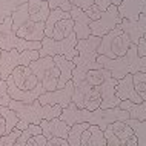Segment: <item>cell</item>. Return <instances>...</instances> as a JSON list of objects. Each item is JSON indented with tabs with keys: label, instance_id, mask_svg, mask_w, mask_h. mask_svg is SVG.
Wrapping results in <instances>:
<instances>
[{
	"label": "cell",
	"instance_id": "6da1fadb",
	"mask_svg": "<svg viewBox=\"0 0 146 146\" xmlns=\"http://www.w3.org/2000/svg\"><path fill=\"white\" fill-rule=\"evenodd\" d=\"M60 118L63 121H66L69 126L76 123H89L94 126H98L102 131H105L106 126L114 123L117 120H128L129 114L128 111H123L120 106L111 109H102L98 108L96 111H88V109H78L76 105L71 102L66 108L62 109Z\"/></svg>",
	"mask_w": 146,
	"mask_h": 146
},
{
	"label": "cell",
	"instance_id": "7a4b0ae2",
	"mask_svg": "<svg viewBox=\"0 0 146 146\" xmlns=\"http://www.w3.org/2000/svg\"><path fill=\"white\" fill-rule=\"evenodd\" d=\"M97 62L102 68L108 69L111 77L120 80L128 74L135 72H146V57H139L137 54V45H131L128 52L123 57L118 58H108L105 56H97Z\"/></svg>",
	"mask_w": 146,
	"mask_h": 146
},
{
	"label": "cell",
	"instance_id": "3957f363",
	"mask_svg": "<svg viewBox=\"0 0 146 146\" xmlns=\"http://www.w3.org/2000/svg\"><path fill=\"white\" fill-rule=\"evenodd\" d=\"M102 42V37L97 35H89L88 38L83 40H77L76 49L78 52L77 57H74V65L76 68L72 71V83H78V82L85 80L86 72L91 69H100V63L97 62V49Z\"/></svg>",
	"mask_w": 146,
	"mask_h": 146
},
{
	"label": "cell",
	"instance_id": "277c9868",
	"mask_svg": "<svg viewBox=\"0 0 146 146\" xmlns=\"http://www.w3.org/2000/svg\"><path fill=\"white\" fill-rule=\"evenodd\" d=\"M8 108H11L19 117V120L28 125H40L42 120H51V118L60 117L62 106L60 105H42L40 102L34 100L33 103H22V102L11 100Z\"/></svg>",
	"mask_w": 146,
	"mask_h": 146
},
{
	"label": "cell",
	"instance_id": "5b68a950",
	"mask_svg": "<svg viewBox=\"0 0 146 146\" xmlns=\"http://www.w3.org/2000/svg\"><path fill=\"white\" fill-rule=\"evenodd\" d=\"M131 45L132 43L129 40L128 34L120 26H117L115 29H112L111 33H108L102 37L97 54L98 56H105L108 58H118V57H123L128 52Z\"/></svg>",
	"mask_w": 146,
	"mask_h": 146
},
{
	"label": "cell",
	"instance_id": "8992f818",
	"mask_svg": "<svg viewBox=\"0 0 146 146\" xmlns=\"http://www.w3.org/2000/svg\"><path fill=\"white\" fill-rule=\"evenodd\" d=\"M76 45H77V37L74 33L68 35L66 38H62V40H54L51 37H45L42 40V48L38 49V57L63 56L68 60H74V57L78 56Z\"/></svg>",
	"mask_w": 146,
	"mask_h": 146
},
{
	"label": "cell",
	"instance_id": "52a82bcc",
	"mask_svg": "<svg viewBox=\"0 0 146 146\" xmlns=\"http://www.w3.org/2000/svg\"><path fill=\"white\" fill-rule=\"evenodd\" d=\"M0 48L2 51H38L42 48V42H29L17 37L13 31V19L6 17L0 23Z\"/></svg>",
	"mask_w": 146,
	"mask_h": 146
},
{
	"label": "cell",
	"instance_id": "ba28073f",
	"mask_svg": "<svg viewBox=\"0 0 146 146\" xmlns=\"http://www.w3.org/2000/svg\"><path fill=\"white\" fill-rule=\"evenodd\" d=\"M29 69L33 71L37 77V80L43 85L45 91H56L60 71L54 63L52 57H38L37 60L29 63Z\"/></svg>",
	"mask_w": 146,
	"mask_h": 146
},
{
	"label": "cell",
	"instance_id": "9c48e42d",
	"mask_svg": "<svg viewBox=\"0 0 146 146\" xmlns=\"http://www.w3.org/2000/svg\"><path fill=\"white\" fill-rule=\"evenodd\" d=\"M38 58V51H2L0 56V78L6 80L17 66H29L31 62Z\"/></svg>",
	"mask_w": 146,
	"mask_h": 146
},
{
	"label": "cell",
	"instance_id": "30bf717a",
	"mask_svg": "<svg viewBox=\"0 0 146 146\" xmlns=\"http://www.w3.org/2000/svg\"><path fill=\"white\" fill-rule=\"evenodd\" d=\"M121 19L118 15V9L115 5H111L105 13H102L100 19L96 22H91V35H97V37H103L112 29H115L120 25Z\"/></svg>",
	"mask_w": 146,
	"mask_h": 146
},
{
	"label": "cell",
	"instance_id": "8fae6325",
	"mask_svg": "<svg viewBox=\"0 0 146 146\" xmlns=\"http://www.w3.org/2000/svg\"><path fill=\"white\" fill-rule=\"evenodd\" d=\"M72 92H74V83L72 80H69L62 89L43 92L38 97V102L42 105H60L62 108H66L72 102Z\"/></svg>",
	"mask_w": 146,
	"mask_h": 146
},
{
	"label": "cell",
	"instance_id": "7c38bea8",
	"mask_svg": "<svg viewBox=\"0 0 146 146\" xmlns=\"http://www.w3.org/2000/svg\"><path fill=\"white\" fill-rule=\"evenodd\" d=\"M115 85H117V80L112 77H108L103 80V83L96 86L100 92V97H102V103H100V108L102 109H111V108H117L120 105V98L117 97L115 94Z\"/></svg>",
	"mask_w": 146,
	"mask_h": 146
},
{
	"label": "cell",
	"instance_id": "4fadbf2b",
	"mask_svg": "<svg viewBox=\"0 0 146 146\" xmlns=\"http://www.w3.org/2000/svg\"><path fill=\"white\" fill-rule=\"evenodd\" d=\"M40 128H42V134L46 139H68V134L71 131V126L63 121L60 117L51 118V120H42L40 121Z\"/></svg>",
	"mask_w": 146,
	"mask_h": 146
},
{
	"label": "cell",
	"instance_id": "5bb4252c",
	"mask_svg": "<svg viewBox=\"0 0 146 146\" xmlns=\"http://www.w3.org/2000/svg\"><path fill=\"white\" fill-rule=\"evenodd\" d=\"M118 26L128 34L132 45H137L140 38L146 34V14H140L137 20H125V19H121Z\"/></svg>",
	"mask_w": 146,
	"mask_h": 146
},
{
	"label": "cell",
	"instance_id": "9a60e30c",
	"mask_svg": "<svg viewBox=\"0 0 146 146\" xmlns=\"http://www.w3.org/2000/svg\"><path fill=\"white\" fill-rule=\"evenodd\" d=\"M71 14V19L74 22V34H76L77 40H83V38H88L91 35V20L89 17L86 15L85 11H82L80 8L77 6H72L69 11Z\"/></svg>",
	"mask_w": 146,
	"mask_h": 146
},
{
	"label": "cell",
	"instance_id": "2e32d148",
	"mask_svg": "<svg viewBox=\"0 0 146 146\" xmlns=\"http://www.w3.org/2000/svg\"><path fill=\"white\" fill-rule=\"evenodd\" d=\"M11 77H13L15 86L22 91H31L38 83L37 77H35V74L29 69V66H17V68L13 71Z\"/></svg>",
	"mask_w": 146,
	"mask_h": 146
},
{
	"label": "cell",
	"instance_id": "e0dca14e",
	"mask_svg": "<svg viewBox=\"0 0 146 146\" xmlns=\"http://www.w3.org/2000/svg\"><path fill=\"white\" fill-rule=\"evenodd\" d=\"M117 9L120 19L137 20L140 14H146V0H123Z\"/></svg>",
	"mask_w": 146,
	"mask_h": 146
},
{
	"label": "cell",
	"instance_id": "ac0fdd59",
	"mask_svg": "<svg viewBox=\"0 0 146 146\" xmlns=\"http://www.w3.org/2000/svg\"><path fill=\"white\" fill-rule=\"evenodd\" d=\"M17 37L29 42H42L45 38V23H37L28 19L23 25L15 31Z\"/></svg>",
	"mask_w": 146,
	"mask_h": 146
},
{
	"label": "cell",
	"instance_id": "d6986e66",
	"mask_svg": "<svg viewBox=\"0 0 146 146\" xmlns=\"http://www.w3.org/2000/svg\"><path fill=\"white\" fill-rule=\"evenodd\" d=\"M115 94L120 100H129L132 103H141V98L140 96L135 92L134 89V83H132V74H128L123 78L117 80L115 85Z\"/></svg>",
	"mask_w": 146,
	"mask_h": 146
},
{
	"label": "cell",
	"instance_id": "ffe728a7",
	"mask_svg": "<svg viewBox=\"0 0 146 146\" xmlns=\"http://www.w3.org/2000/svg\"><path fill=\"white\" fill-rule=\"evenodd\" d=\"M54 63L60 71V77H58V83H57V89H62L63 86L68 83L69 80H72V71L76 68L72 60H68L63 56H54Z\"/></svg>",
	"mask_w": 146,
	"mask_h": 146
},
{
	"label": "cell",
	"instance_id": "44dd1931",
	"mask_svg": "<svg viewBox=\"0 0 146 146\" xmlns=\"http://www.w3.org/2000/svg\"><path fill=\"white\" fill-rule=\"evenodd\" d=\"M49 5L46 0H29L28 2V14L33 22L45 23L49 15Z\"/></svg>",
	"mask_w": 146,
	"mask_h": 146
},
{
	"label": "cell",
	"instance_id": "7402d4cb",
	"mask_svg": "<svg viewBox=\"0 0 146 146\" xmlns=\"http://www.w3.org/2000/svg\"><path fill=\"white\" fill-rule=\"evenodd\" d=\"M118 106H120L123 111H128L129 118L146 121V100H143L141 103H132V102H129V100H121Z\"/></svg>",
	"mask_w": 146,
	"mask_h": 146
},
{
	"label": "cell",
	"instance_id": "603a6c76",
	"mask_svg": "<svg viewBox=\"0 0 146 146\" xmlns=\"http://www.w3.org/2000/svg\"><path fill=\"white\" fill-rule=\"evenodd\" d=\"M74 33V22L72 19H62V20L56 22L52 28V37L54 40H62V38H66L68 35H71Z\"/></svg>",
	"mask_w": 146,
	"mask_h": 146
},
{
	"label": "cell",
	"instance_id": "cb8c5ba5",
	"mask_svg": "<svg viewBox=\"0 0 146 146\" xmlns=\"http://www.w3.org/2000/svg\"><path fill=\"white\" fill-rule=\"evenodd\" d=\"M126 123L131 126L137 137V146H146V121H140L135 118H128Z\"/></svg>",
	"mask_w": 146,
	"mask_h": 146
},
{
	"label": "cell",
	"instance_id": "d4e9b609",
	"mask_svg": "<svg viewBox=\"0 0 146 146\" xmlns=\"http://www.w3.org/2000/svg\"><path fill=\"white\" fill-rule=\"evenodd\" d=\"M28 2L29 0H0V23L6 17H11V14L20 5L28 3Z\"/></svg>",
	"mask_w": 146,
	"mask_h": 146
},
{
	"label": "cell",
	"instance_id": "484cf974",
	"mask_svg": "<svg viewBox=\"0 0 146 146\" xmlns=\"http://www.w3.org/2000/svg\"><path fill=\"white\" fill-rule=\"evenodd\" d=\"M108 77H111V72H109L108 69H105V68H100V69H91V71H88L86 76H85V80L88 82L91 86L96 88V86L103 83V80H105V78H108Z\"/></svg>",
	"mask_w": 146,
	"mask_h": 146
},
{
	"label": "cell",
	"instance_id": "4316f807",
	"mask_svg": "<svg viewBox=\"0 0 146 146\" xmlns=\"http://www.w3.org/2000/svg\"><path fill=\"white\" fill-rule=\"evenodd\" d=\"M89 128V123H76L71 126V131L68 134V141L69 146H80V140H82V134L85 129Z\"/></svg>",
	"mask_w": 146,
	"mask_h": 146
},
{
	"label": "cell",
	"instance_id": "83f0119b",
	"mask_svg": "<svg viewBox=\"0 0 146 146\" xmlns=\"http://www.w3.org/2000/svg\"><path fill=\"white\" fill-rule=\"evenodd\" d=\"M100 103H102V97H100L98 89L97 88H91L85 96L83 108L88 109V111H96V109L100 108Z\"/></svg>",
	"mask_w": 146,
	"mask_h": 146
},
{
	"label": "cell",
	"instance_id": "f1b7e54d",
	"mask_svg": "<svg viewBox=\"0 0 146 146\" xmlns=\"http://www.w3.org/2000/svg\"><path fill=\"white\" fill-rule=\"evenodd\" d=\"M132 83H134V89L140 96V98L146 100V72L132 74Z\"/></svg>",
	"mask_w": 146,
	"mask_h": 146
},
{
	"label": "cell",
	"instance_id": "f546056e",
	"mask_svg": "<svg viewBox=\"0 0 146 146\" xmlns=\"http://www.w3.org/2000/svg\"><path fill=\"white\" fill-rule=\"evenodd\" d=\"M0 115L5 118V121H6V134H9L15 128V125H17L19 117L15 115V112L11 108H8V106H0Z\"/></svg>",
	"mask_w": 146,
	"mask_h": 146
},
{
	"label": "cell",
	"instance_id": "4dcf8cb0",
	"mask_svg": "<svg viewBox=\"0 0 146 146\" xmlns=\"http://www.w3.org/2000/svg\"><path fill=\"white\" fill-rule=\"evenodd\" d=\"M88 132H89V140H91V145H92V146H106L105 132L102 131L98 126L89 125Z\"/></svg>",
	"mask_w": 146,
	"mask_h": 146
},
{
	"label": "cell",
	"instance_id": "1f68e13d",
	"mask_svg": "<svg viewBox=\"0 0 146 146\" xmlns=\"http://www.w3.org/2000/svg\"><path fill=\"white\" fill-rule=\"evenodd\" d=\"M22 131H19V129H13L9 134H5V135L0 137V146H14L15 145V140L19 139V135H20Z\"/></svg>",
	"mask_w": 146,
	"mask_h": 146
},
{
	"label": "cell",
	"instance_id": "d6a6232c",
	"mask_svg": "<svg viewBox=\"0 0 146 146\" xmlns=\"http://www.w3.org/2000/svg\"><path fill=\"white\" fill-rule=\"evenodd\" d=\"M11 102V97L8 94V85L6 80L0 82V106H8Z\"/></svg>",
	"mask_w": 146,
	"mask_h": 146
},
{
	"label": "cell",
	"instance_id": "836d02e7",
	"mask_svg": "<svg viewBox=\"0 0 146 146\" xmlns=\"http://www.w3.org/2000/svg\"><path fill=\"white\" fill-rule=\"evenodd\" d=\"M46 141H48V139L43 134H35L26 141L25 146H46Z\"/></svg>",
	"mask_w": 146,
	"mask_h": 146
},
{
	"label": "cell",
	"instance_id": "e575fe53",
	"mask_svg": "<svg viewBox=\"0 0 146 146\" xmlns=\"http://www.w3.org/2000/svg\"><path fill=\"white\" fill-rule=\"evenodd\" d=\"M85 13H86V15L89 17V20H91V22H96V20H98V19H100V15H102L100 9L97 8V5H96V3H94L92 6H89L88 9L85 11Z\"/></svg>",
	"mask_w": 146,
	"mask_h": 146
},
{
	"label": "cell",
	"instance_id": "d590c367",
	"mask_svg": "<svg viewBox=\"0 0 146 146\" xmlns=\"http://www.w3.org/2000/svg\"><path fill=\"white\" fill-rule=\"evenodd\" d=\"M71 3H72V6H77L82 11H86L89 6H92L96 3V0H71Z\"/></svg>",
	"mask_w": 146,
	"mask_h": 146
},
{
	"label": "cell",
	"instance_id": "8d00e7d4",
	"mask_svg": "<svg viewBox=\"0 0 146 146\" xmlns=\"http://www.w3.org/2000/svg\"><path fill=\"white\" fill-rule=\"evenodd\" d=\"M137 54L139 57H146V34L137 43Z\"/></svg>",
	"mask_w": 146,
	"mask_h": 146
},
{
	"label": "cell",
	"instance_id": "74e56055",
	"mask_svg": "<svg viewBox=\"0 0 146 146\" xmlns=\"http://www.w3.org/2000/svg\"><path fill=\"white\" fill-rule=\"evenodd\" d=\"M46 146H69L66 139H58V137H54V139H48L46 141Z\"/></svg>",
	"mask_w": 146,
	"mask_h": 146
},
{
	"label": "cell",
	"instance_id": "f35d334b",
	"mask_svg": "<svg viewBox=\"0 0 146 146\" xmlns=\"http://www.w3.org/2000/svg\"><path fill=\"white\" fill-rule=\"evenodd\" d=\"M96 5L100 9V13H105L109 6L112 5V0H96Z\"/></svg>",
	"mask_w": 146,
	"mask_h": 146
},
{
	"label": "cell",
	"instance_id": "ab89813d",
	"mask_svg": "<svg viewBox=\"0 0 146 146\" xmlns=\"http://www.w3.org/2000/svg\"><path fill=\"white\" fill-rule=\"evenodd\" d=\"M46 2H48V5H49V9L52 11V9H56V8H60L62 3L66 2V0H46Z\"/></svg>",
	"mask_w": 146,
	"mask_h": 146
},
{
	"label": "cell",
	"instance_id": "60d3db41",
	"mask_svg": "<svg viewBox=\"0 0 146 146\" xmlns=\"http://www.w3.org/2000/svg\"><path fill=\"white\" fill-rule=\"evenodd\" d=\"M5 134H6V121H5V118L0 115V137L5 135Z\"/></svg>",
	"mask_w": 146,
	"mask_h": 146
},
{
	"label": "cell",
	"instance_id": "b9f144b4",
	"mask_svg": "<svg viewBox=\"0 0 146 146\" xmlns=\"http://www.w3.org/2000/svg\"><path fill=\"white\" fill-rule=\"evenodd\" d=\"M71 8H72V3H71V0H66V2H63V3H62L60 9H62V11H65V13H69Z\"/></svg>",
	"mask_w": 146,
	"mask_h": 146
},
{
	"label": "cell",
	"instance_id": "7bdbcfd3",
	"mask_svg": "<svg viewBox=\"0 0 146 146\" xmlns=\"http://www.w3.org/2000/svg\"><path fill=\"white\" fill-rule=\"evenodd\" d=\"M28 128V123H25V121L19 120L17 125H15V129H19V131H25V129Z\"/></svg>",
	"mask_w": 146,
	"mask_h": 146
},
{
	"label": "cell",
	"instance_id": "ee69618b",
	"mask_svg": "<svg viewBox=\"0 0 146 146\" xmlns=\"http://www.w3.org/2000/svg\"><path fill=\"white\" fill-rule=\"evenodd\" d=\"M123 2V0H112V5H115V6H118L120 3Z\"/></svg>",
	"mask_w": 146,
	"mask_h": 146
},
{
	"label": "cell",
	"instance_id": "f6af8a7d",
	"mask_svg": "<svg viewBox=\"0 0 146 146\" xmlns=\"http://www.w3.org/2000/svg\"><path fill=\"white\" fill-rule=\"evenodd\" d=\"M0 56H2V48H0Z\"/></svg>",
	"mask_w": 146,
	"mask_h": 146
},
{
	"label": "cell",
	"instance_id": "bcb514c9",
	"mask_svg": "<svg viewBox=\"0 0 146 146\" xmlns=\"http://www.w3.org/2000/svg\"><path fill=\"white\" fill-rule=\"evenodd\" d=\"M0 82H2V78H0Z\"/></svg>",
	"mask_w": 146,
	"mask_h": 146
}]
</instances>
